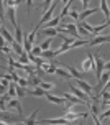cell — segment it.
<instances>
[{"mask_svg":"<svg viewBox=\"0 0 110 125\" xmlns=\"http://www.w3.org/2000/svg\"><path fill=\"white\" fill-rule=\"evenodd\" d=\"M56 5H58V2H56V0H54V2H51V7L48 8V12H44V13H43V18H41L40 21H38V25H36V26H38V30H40V28H41V26H43L44 23H48L49 20H51V17H53V13H54V8H56Z\"/></svg>","mask_w":110,"mask_h":125,"instance_id":"6da1fadb","label":"cell"},{"mask_svg":"<svg viewBox=\"0 0 110 125\" xmlns=\"http://www.w3.org/2000/svg\"><path fill=\"white\" fill-rule=\"evenodd\" d=\"M69 89H71V94H72V95H76V97H77L79 100H82V102H86L87 107H89L90 100H89V95H87V94H84L80 89H77L76 84H72V82H69Z\"/></svg>","mask_w":110,"mask_h":125,"instance_id":"7a4b0ae2","label":"cell"},{"mask_svg":"<svg viewBox=\"0 0 110 125\" xmlns=\"http://www.w3.org/2000/svg\"><path fill=\"white\" fill-rule=\"evenodd\" d=\"M94 58H95V56H94L92 53H87V59H84V61H82V66H80V69H82V74L95 69V61H94Z\"/></svg>","mask_w":110,"mask_h":125,"instance_id":"3957f363","label":"cell"},{"mask_svg":"<svg viewBox=\"0 0 110 125\" xmlns=\"http://www.w3.org/2000/svg\"><path fill=\"white\" fill-rule=\"evenodd\" d=\"M17 110V114L18 115H21L23 114V107H21V100L20 99H10L8 102H7V110Z\"/></svg>","mask_w":110,"mask_h":125,"instance_id":"277c9868","label":"cell"},{"mask_svg":"<svg viewBox=\"0 0 110 125\" xmlns=\"http://www.w3.org/2000/svg\"><path fill=\"white\" fill-rule=\"evenodd\" d=\"M110 36L109 35H97V36H94L92 40H89V46H97V44H104V43H109Z\"/></svg>","mask_w":110,"mask_h":125,"instance_id":"5b68a950","label":"cell"},{"mask_svg":"<svg viewBox=\"0 0 110 125\" xmlns=\"http://www.w3.org/2000/svg\"><path fill=\"white\" fill-rule=\"evenodd\" d=\"M38 124H51V125H69V120L64 117H56V119H43Z\"/></svg>","mask_w":110,"mask_h":125,"instance_id":"8992f818","label":"cell"},{"mask_svg":"<svg viewBox=\"0 0 110 125\" xmlns=\"http://www.w3.org/2000/svg\"><path fill=\"white\" fill-rule=\"evenodd\" d=\"M77 89H80L84 94H87V95H90L92 91H94V87H92L89 82H86L84 79H77V86H76Z\"/></svg>","mask_w":110,"mask_h":125,"instance_id":"52a82bcc","label":"cell"},{"mask_svg":"<svg viewBox=\"0 0 110 125\" xmlns=\"http://www.w3.org/2000/svg\"><path fill=\"white\" fill-rule=\"evenodd\" d=\"M94 61H95V69H94V73H95V77L97 79H100V76H102V73H104V62L107 61V59H102V58H94Z\"/></svg>","mask_w":110,"mask_h":125,"instance_id":"ba28073f","label":"cell"},{"mask_svg":"<svg viewBox=\"0 0 110 125\" xmlns=\"http://www.w3.org/2000/svg\"><path fill=\"white\" fill-rule=\"evenodd\" d=\"M0 36L3 38L7 43H10V44H12L13 41H15V38H13V35L10 33V30H7V28H5L3 25H0Z\"/></svg>","mask_w":110,"mask_h":125,"instance_id":"9c48e42d","label":"cell"},{"mask_svg":"<svg viewBox=\"0 0 110 125\" xmlns=\"http://www.w3.org/2000/svg\"><path fill=\"white\" fill-rule=\"evenodd\" d=\"M44 97H46L49 102H53V104H58V105H64V104H66V99H61V97H58V95H51L49 92L44 94Z\"/></svg>","mask_w":110,"mask_h":125,"instance_id":"30bf717a","label":"cell"},{"mask_svg":"<svg viewBox=\"0 0 110 125\" xmlns=\"http://www.w3.org/2000/svg\"><path fill=\"white\" fill-rule=\"evenodd\" d=\"M97 12H99V8H90V10L87 8V10H84V12H80L79 13V21H86L90 15H94V13H97Z\"/></svg>","mask_w":110,"mask_h":125,"instance_id":"8fae6325","label":"cell"},{"mask_svg":"<svg viewBox=\"0 0 110 125\" xmlns=\"http://www.w3.org/2000/svg\"><path fill=\"white\" fill-rule=\"evenodd\" d=\"M40 58H41L44 62H46V61H53V59L56 58V51L54 50H46V51L41 53V56H40Z\"/></svg>","mask_w":110,"mask_h":125,"instance_id":"7c38bea8","label":"cell"},{"mask_svg":"<svg viewBox=\"0 0 110 125\" xmlns=\"http://www.w3.org/2000/svg\"><path fill=\"white\" fill-rule=\"evenodd\" d=\"M62 68H64L67 73L71 74V77H74V79H82V73H79L76 68H72V66H66V64H64Z\"/></svg>","mask_w":110,"mask_h":125,"instance_id":"4fadbf2b","label":"cell"},{"mask_svg":"<svg viewBox=\"0 0 110 125\" xmlns=\"http://www.w3.org/2000/svg\"><path fill=\"white\" fill-rule=\"evenodd\" d=\"M54 74L58 76V77H61V79H66V81H69V79H71V74H69V73H67L62 66H58V68H56V73H54Z\"/></svg>","mask_w":110,"mask_h":125,"instance_id":"5bb4252c","label":"cell"},{"mask_svg":"<svg viewBox=\"0 0 110 125\" xmlns=\"http://www.w3.org/2000/svg\"><path fill=\"white\" fill-rule=\"evenodd\" d=\"M13 38H15L17 43H20L21 46H23V30H21V26H20V25L15 26V35H13Z\"/></svg>","mask_w":110,"mask_h":125,"instance_id":"9a60e30c","label":"cell"},{"mask_svg":"<svg viewBox=\"0 0 110 125\" xmlns=\"http://www.w3.org/2000/svg\"><path fill=\"white\" fill-rule=\"evenodd\" d=\"M44 91L41 87H35L33 89V91H28V89H26V95H33V97H44Z\"/></svg>","mask_w":110,"mask_h":125,"instance_id":"2e32d148","label":"cell"},{"mask_svg":"<svg viewBox=\"0 0 110 125\" xmlns=\"http://www.w3.org/2000/svg\"><path fill=\"white\" fill-rule=\"evenodd\" d=\"M38 112H40V107H38L35 112H31V115L28 117V119L23 120V124H25V125H36V114H38Z\"/></svg>","mask_w":110,"mask_h":125,"instance_id":"e0dca14e","label":"cell"},{"mask_svg":"<svg viewBox=\"0 0 110 125\" xmlns=\"http://www.w3.org/2000/svg\"><path fill=\"white\" fill-rule=\"evenodd\" d=\"M109 28V21H105L104 25H99V26H92V31H90V35L92 36H97L100 31H104V30H107Z\"/></svg>","mask_w":110,"mask_h":125,"instance_id":"ac0fdd59","label":"cell"},{"mask_svg":"<svg viewBox=\"0 0 110 125\" xmlns=\"http://www.w3.org/2000/svg\"><path fill=\"white\" fill-rule=\"evenodd\" d=\"M7 91H8V97L10 99H17V82H10Z\"/></svg>","mask_w":110,"mask_h":125,"instance_id":"d6986e66","label":"cell"},{"mask_svg":"<svg viewBox=\"0 0 110 125\" xmlns=\"http://www.w3.org/2000/svg\"><path fill=\"white\" fill-rule=\"evenodd\" d=\"M12 53H15L17 56H21V54L25 53V50H23V46H21L20 43L13 41V43H12Z\"/></svg>","mask_w":110,"mask_h":125,"instance_id":"ffe728a7","label":"cell"},{"mask_svg":"<svg viewBox=\"0 0 110 125\" xmlns=\"http://www.w3.org/2000/svg\"><path fill=\"white\" fill-rule=\"evenodd\" d=\"M109 79H110V74H109V73H102L100 79H99V84H97V89H100L102 86H107V84H109Z\"/></svg>","mask_w":110,"mask_h":125,"instance_id":"44dd1931","label":"cell"},{"mask_svg":"<svg viewBox=\"0 0 110 125\" xmlns=\"http://www.w3.org/2000/svg\"><path fill=\"white\" fill-rule=\"evenodd\" d=\"M59 23H61V18L59 17H54L53 20H49L48 23H44V28H58Z\"/></svg>","mask_w":110,"mask_h":125,"instance_id":"7402d4cb","label":"cell"},{"mask_svg":"<svg viewBox=\"0 0 110 125\" xmlns=\"http://www.w3.org/2000/svg\"><path fill=\"white\" fill-rule=\"evenodd\" d=\"M76 28H77V35H79V38H80V40H87V38H90V36H92L90 33H87V31L84 30L82 26H79L77 23H76Z\"/></svg>","mask_w":110,"mask_h":125,"instance_id":"603a6c76","label":"cell"},{"mask_svg":"<svg viewBox=\"0 0 110 125\" xmlns=\"http://www.w3.org/2000/svg\"><path fill=\"white\" fill-rule=\"evenodd\" d=\"M100 10L105 13V18L109 20L110 12H109V2H107V0H100Z\"/></svg>","mask_w":110,"mask_h":125,"instance_id":"cb8c5ba5","label":"cell"},{"mask_svg":"<svg viewBox=\"0 0 110 125\" xmlns=\"http://www.w3.org/2000/svg\"><path fill=\"white\" fill-rule=\"evenodd\" d=\"M36 35H38V26L35 25V28H33V31H31L30 35L26 36V41H28L30 44H33V43H35V40H36Z\"/></svg>","mask_w":110,"mask_h":125,"instance_id":"d4e9b609","label":"cell"},{"mask_svg":"<svg viewBox=\"0 0 110 125\" xmlns=\"http://www.w3.org/2000/svg\"><path fill=\"white\" fill-rule=\"evenodd\" d=\"M41 33H43V35H46V36H49V38L58 36V35H59L56 28H44V30H41Z\"/></svg>","mask_w":110,"mask_h":125,"instance_id":"484cf974","label":"cell"},{"mask_svg":"<svg viewBox=\"0 0 110 125\" xmlns=\"http://www.w3.org/2000/svg\"><path fill=\"white\" fill-rule=\"evenodd\" d=\"M102 97H104V100H109V99H110L109 86H104V91H100V94H99L97 97H94V99H102Z\"/></svg>","mask_w":110,"mask_h":125,"instance_id":"4316f807","label":"cell"},{"mask_svg":"<svg viewBox=\"0 0 110 125\" xmlns=\"http://www.w3.org/2000/svg\"><path fill=\"white\" fill-rule=\"evenodd\" d=\"M71 5H72V2H71V0L64 3V7H62V12H61V15H59V18H66L67 13H69V7H71Z\"/></svg>","mask_w":110,"mask_h":125,"instance_id":"83f0119b","label":"cell"},{"mask_svg":"<svg viewBox=\"0 0 110 125\" xmlns=\"http://www.w3.org/2000/svg\"><path fill=\"white\" fill-rule=\"evenodd\" d=\"M40 87L43 89L44 92H48V91H53V89H54V84H53V82H46V81H41V84H40Z\"/></svg>","mask_w":110,"mask_h":125,"instance_id":"f1b7e54d","label":"cell"},{"mask_svg":"<svg viewBox=\"0 0 110 125\" xmlns=\"http://www.w3.org/2000/svg\"><path fill=\"white\" fill-rule=\"evenodd\" d=\"M51 43H53V38H46L43 43L40 44V48H41V51H46V50H49L51 48Z\"/></svg>","mask_w":110,"mask_h":125,"instance_id":"f546056e","label":"cell"},{"mask_svg":"<svg viewBox=\"0 0 110 125\" xmlns=\"http://www.w3.org/2000/svg\"><path fill=\"white\" fill-rule=\"evenodd\" d=\"M26 95V89L25 87H20L18 84H17V99L21 100V97H25Z\"/></svg>","mask_w":110,"mask_h":125,"instance_id":"4dcf8cb0","label":"cell"},{"mask_svg":"<svg viewBox=\"0 0 110 125\" xmlns=\"http://www.w3.org/2000/svg\"><path fill=\"white\" fill-rule=\"evenodd\" d=\"M89 43V40H76L72 44H71V50L72 48H79V46H84V44H87Z\"/></svg>","mask_w":110,"mask_h":125,"instance_id":"1f68e13d","label":"cell"},{"mask_svg":"<svg viewBox=\"0 0 110 125\" xmlns=\"http://www.w3.org/2000/svg\"><path fill=\"white\" fill-rule=\"evenodd\" d=\"M31 54H33V56H36V58H40L41 56V53H43V51H41V48H40V46H35V44H33V48H31V51H30Z\"/></svg>","mask_w":110,"mask_h":125,"instance_id":"d6a6232c","label":"cell"},{"mask_svg":"<svg viewBox=\"0 0 110 125\" xmlns=\"http://www.w3.org/2000/svg\"><path fill=\"white\" fill-rule=\"evenodd\" d=\"M77 25L82 26V28H84V30H86L87 33H90V31H92V26H94V25H90V23H87V21H79Z\"/></svg>","mask_w":110,"mask_h":125,"instance_id":"836d02e7","label":"cell"},{"mask_svg":"<svg viewBox=\"0 0 110 125\" xmlns=\"http://www.w3.org/2000/svg\"><path fill=\"white\" fill-rule=\"evenodd\" d=\"M67 15H69V18H71V20H79V13L76 12V10H71Z\"/></svg>","mask_w":110,"mask_h":125,"instance_id":"e575fe53","label":"cell"},{"mask_svg":"<svg viewBox=\"0 0 110 125\" xmlns=\"http://www.w3.org/2000/svg\"><path fill=\"white\" fill-rule=\"evenodd\" d=\"M5 20V12H3V2H0V21L3 23Z\"/></svg>","mask_w":110,"mask_h":125,"instance_id":"d590c367","label":"cell"},{"mask_svg":"<svg viewBox=\"0 0 110 125\" xmlns=\"http://www.w3.org/2000/svg\"><path fill=\"white\" fill-rule=\"evenodd\" d=\"M17 84H18L20 87H28V79H18V82H17Z\"/></svg>","mask_w":110,"mask_h":125,"instance_id":"8d00e7d4","label":"cell"},{"mask_svg":"<svg viewBox=\"0 0 110 125\" xmlns=\"http://www.w3.org/2000/svg\"><path fill=\"white\" fill-rule=\"evenodd\" d=\"M10 76H12V82H18V73H17V71H15V69H13V73H10Z\"/></svg>","mask_w":110,"mask_h":125,"instance_id":"74e56055","label":"cell"},{"mask_svg":"<svg viewBox=\"0 0 110 125\" xmlns=\"http://www.w3.org/2000/svg\"><path fill=\"white\" fill-rule=\"evenodd\" d=\"M7 110V102L3 99H0V112H5Z\"/></svg>","mask_w":110,"mask_h":125,"instance_id":"f35d334b","label":"cell"},{"mask_svg":"<svg viewBox=\"0 0 110 125\" xmlns=\"http://www.w3.org/2000/svg\"><path fill=\"white\" fill-rule=\"evenodd\" d=\"M100 109H102V110H109V100H104V102H102V104H100Z\"/></svg>","mask_w":110,"mask_h":125,"instance_id":"ab89813d","label":"cell"},{"mask_svg":"<svg viewBox=\"0 0 110 125\" xmlns=\"http://www.w3.org/2000/svg\"><path fill=\"white\" fill-rule=\"evenodd\" d=\"M51 7V2L49 0H46V2H43V8H44V12H48V8Z\"/></svg>","mask_w":110,"mask_h":125,"instance_id":"60d3db41","label":"cell"},{"mask_svg":"<svg viewBox=\"0 0 110 125\" xmlns=\"http://www.w3.org/2000/svg\"><path fill=\"white\" fill-rule=\"evenodd\" d=\"M102 69H104L105 73H109V69H110V62H109V61H105V62H104V68H102Z\"/></svg>","mask_w":110,"mask_h":125,"instance_id":"b9f144b4","label":"cell"},{"mask_svg":"<svg viewBox=\"0 0 110 125\" xmlns=\"http://www.w3.org/2000/svg\"><path fill=\"white\" fill-rule=\"evenodd\" d=\"M30 7H31V2L28 0V2H26V15H28V17H30Z\"/></svg>","mask_w":110,"mask_h":125,"instance_id":"7bdbcfd3","label":"cell"},{"mask_svg":"<svg viewBox=\"0 0 110 125\" xmlns=\"http://www.w3.org/2000/svg\"><path fill=\"white\" fill-rule=\"evenodd\" d=\"M5 91H7V87H5V86H2V84H0V95H3V94H5Z\"/></svg>","mask_w":110,"mask_h":125,"instance_id":"ee69618b","label":"cell"},{"mask_svg":"<svg viewBox=\"0 0 110 125\" xmlns=\"http://www.w3.org/2000/svg\"><path fill=\"white\" fill-rule=\"evenodd\" d=\"M82 5H84V10H87V7H89V2H87V0H84V2H82Z\"/></svg>","mask_w":110,"mask_h":125,"instance_id":"f6af8a7d","label":"cell"},{"mask_svg":"<svg viewBox=\"0 0 110 125\" xmlns=\"http://www.w3.org/2000/svg\"><path fill=\"white\" fill-rule=\"evenodd\" d=\"M17 125H25V124H23V122H17Z\"/></svg>","mask_w":110,"mask_h":125,"instance_id":"bcb514c9","label":"cell"},{"mask_svg":"<svg viewBox=\"0 0 110 125\" xmlns=\"http://www.w3.org/2000/svg\"><path fill=\"white\" fill-rule=\"evenodd\" d=\"M0 69H5V68H3V66H2V64H0Z\"/></svg>","mask_w":110,"mask_h":125,"instance_id":"7dc6e473","label":"cell"},{"mask_svg":"<svg viewBox=\"0 0 110 125\" xmlns=\"http://www.w3.org/2000/svg\"><path fill=\"white\" fill-rule=\"evenodd\" d=\"M36 125H40V124H36Z\"/></svg>","mask_w":110,"mask_h":125,"instance_id":"c3c4849f","label":"cell"}]
</instances>
